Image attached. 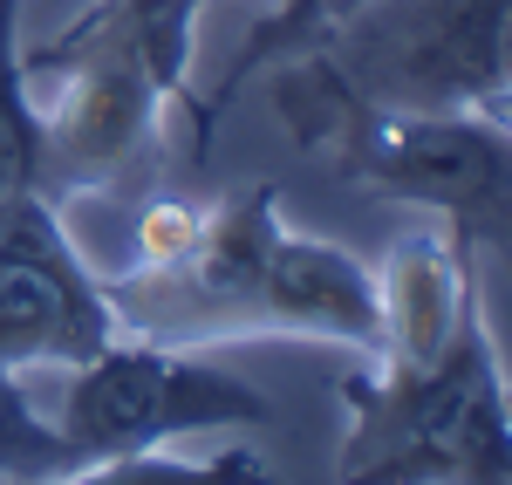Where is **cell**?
<instances>
[{"mask_svg":"<svg viewBox=\"0 0 512 485\" xmlns=\"http://www.w3.org/2000/svg\"><path fill=\"white\" fill-rule=\"evenodd\" d=\"M123 335L219 349L260 335L335 342L376 363L383 315L376 274L335 240H308L280 219V185H239L205 205V233L171 267H117L103 274Z\"/></svg>","mask_w":512,"mask_h":485,"instance_id":"6da1fadb","label":"cell"},{"mask_svg":"<svg viewBox=\"0 0 512 485\" xmlns=\"http://www.w3.org/2000/svg\"><path fill=\"white\" fill-rule=\"evenodd\" d=\"M280 123L301 151L335 164L355 185L451 219L472 253L512 267V130L485 110H410L362 96L328 55H287L267 69Z\"/></svg>","mask_w":512,"mask_h":485,"instance_id":"7a4b0ae2","label":"cell"},{"mask_svg":"<svg viewBox=\"0 0 512 485\" xmlns=\"http://www.w3.org/2000/svg\"><path fill=\"white\" fill-rule=\"evenodd\" d=\"M349 438L335 479L369 485H512V417L506 369L478 308L465 335L417 369H383L342 383Z\"/></svg>","mask_w":512,"mask_h":485,"instance_id":"3957f363","label":"cell"},{"mask_svg":"<svg viewBox=\"0 0 512 485\" xmlns=\"http://www.w3.org/2000/svg\"><path fill=\"white\" fill-rule=\"evenodd\" d=\"M41 117V192L69 205L82 192H117L158 158L164 96L144 48L103 0L41 48H21Z\"/></svg>","mask_w":512,"mask_h":485,"instance_id":"277c9868","label":"cell"},{"mask_svg":"<svg viewBox=\"0 0 512 485\" xmlns=\"http://www.w3.org/2000/svg\"><path fill=\"white\" fill-rule=\"evenodd\" d=\"M55 376H62L55 431L76 451V479L103 458H123V451L185 445L205 431H246V424L274 417V397L253 390L239 369L212 363L205 349L144 342V335H117Z\"/></svg>","mask_w":512,"mask_h":485,"instance_id":"5b68a950","label":"cell"},{"mask_svg":"<svg viewBox=\"0 0 512 485\" xmlns=\"http://www.w3.org/2000/svg\"><path fill=\"white\" fill-rule=\"evenodd\" d=\"M321 55L376 103L485 110L512 130V0H369Z\"/></svg>","mask_w":512,"mask_h":485,"instance_id":"8992f818","label":"cell"},{"mask_svg":"<svg viewBox=\"0 0 512 485\" xmlns=\"http://www.w3.org/2000/svg\"><path fill=\"white\" fill-rule=\"evenodd\" d=\"M117 335L103 267L76 246L62 199L41 185L0 192V363L55 376Z\"/></svg>","mask_w":512,"mask_h":485,"instance_id":"52a82bcc","label":"cell"},{"mask_svg":"<svg viewBox=\"0 0 512 485\" xmlns=\"http://www.w3.org/2000/svg\"><path fill=\"white\" fill-rule=\"evenodd\" d=\"M376 315H383V342L376 363L383 369H417L437 363L465 322L478 315V253L451 219H424L383 253L376 267Z\"/></svg>","mask_w":512,"mask_h":485,"instance_id":"ba28073f","label":"cell"},{"mask_svg":"<svg viewBox=\"0 0 512 485\" xmlns=\"http://www.w3.org/2000/svg\"><path fill=\"white\" fill-rule=\"evenodd\" d=\"M362 7H369V0H280L274 14H267V21H253V35L239 41V55L226 62L219 89H212V96H198L192 137H198V144H212V130L226 123V110H233V103H239V96H246V89H253L260 76H267L274 62L328 48V41L342 35V28H349Z\"/></svg>","mask_w":512,"mask_h":485,"instance_id":"9c48e42d","label":"cell"},{"mask_svg":"<svg viewBox=\"0 0 512 485\" xmlns=\"http://www.w3.org/2000/svg\"><path fill=\"white\" fill-rule=\"evenodd\" d=\"M117 14L130 41L144 48L151 76L171 103H185V117L198 123V89H192V48H198V14L205 0H103Z\"/></svg>","mask_w":512,"mask_h":485,"instance_id":"30bf717a","label":"cell"},{"mask_svg":"<svg viewBox=\"0 0 512 485\" xmlns=\"http://www.w3.org/2000/svg\"><path fill=\"white\" fill-rule=\"evenodd\" d=\"M260 479H274V465L246 445L212 451V458H192L185 445H144L89 465L76 485H260Z\"/></svg>","mask_w":512,"mask_h":485,"instance_id":"8fae6325","label":"cell"},{"mask_svg":"<svg viewBox=\"0 0 512 485\" xmlns=\"http://www.w3.org/2000/svg\"><path fill=\"white\" fill-rule=\"evenodd\" d=\"M41 185V117L21 69V0H0V192Z\"/></svg>","mask_w":512,"mask_h":485,"instance_id":"7c38bea8","label":"cell"},{"mask_svg":"<svg viewBox=\"0 0 512 485\" xmlns=\"http://www.w3.org/2000/svg\"><path fill=\"white\" fill-rule=\"evenodd\" d=\"M0 479H76V451L28 397V369L0 363Z\"/></svg>","mask_w":512,"mask_h":485,"instance_id":"4fadbf2b","label":"cell"},{"mask_svg":"<svg viewBox=\"0 0 512 485\" xmlns=\"http://www.w3.org/2000/svg\"><path fill=\"white\" fill-rule=\"evenodd\" d=\"M205 233V205L192 199H151L144 205V219H137V240H130V267H171V260H185Z\"/></svg>","mask_w":512,"mask_h":485,"instance_id":"5bb4252c","label":"cell"},{"mask_svg":"<svg viewBox=\"0 0 512 485\" xmlns=\"http://www.w3.org/2000/svg\"><path fill=\"white\" fill-rule=\"evenodd\" d=\"M506 417H512V383H506Z\"/></svg>","mask_w":512,"mask_h":485,"instance_id":"9a60e30c","label":"cell"}]
</instances>
